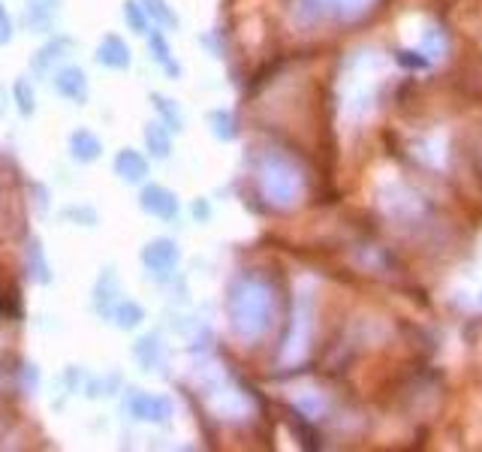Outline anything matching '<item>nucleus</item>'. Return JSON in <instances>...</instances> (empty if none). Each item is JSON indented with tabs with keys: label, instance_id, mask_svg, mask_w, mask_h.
<instances>
[{
	"label": "nucleus",
	"instance_id": "1",
	"mask_svg": "<svg viewBox=\"0 0 482 452\" xmlns=\"http://www.w3.org/2000/svg\"><path fill=\"white\" fill-rule=\"evenodd\" d=\"M274 302L272 293L262 281L257 278H241L230 293V323L235 335L241 338H260L265 329L272 326Z\"/></svg>",
	"mask_w": 482,
	"mask_h": 452
},
{
	"label": "nucleus",
	"instance_id": "2",
	"mask_svg": "<svg viewBox=\"0 0 482 452\" xmlns=\"http://www.w3.org/2000/svg\"><path fill=\"white\" fill-rule=\"evenodd\" d=\"M260 184H262V193L269 196V202L274 205H292L302 196V172L292 166L287 157H265L262 166H260Z\"/></svg>",
	"mask_w": 482,
	"mask_h": 452
},
{
	"label": "nucleus",
	"instance_id": "3",
	"mask_svg": "<svg viewBox=\"0 0 482 452\" xmlns=\"http://www.w3.org/2000/svg\"><path fill=\"white\" fill-rule=\"evenodd\" d=\"M124 410L139 422H154V426H166L172 419V401L166 396H151L142 389H127Z\"/></svg>",
	"mask_w": 482,
	"mask_h": 452
},
{
	"label": "nucleus",
	"instance_id": "4",
	"mask_svg": "<svg viewBox=\"0 0 482 452\" xmlns=\"http://www.w3.org/2000/svg\"><path fill=\"white\" fill-rule=\"evenodd\" d=\"M179 260H181L179 244L169 241V239H157L151 244H145V251H142V262L149 265L154 274H169V272H175Z\"/></svg>",
	"mask_w": 482,
	"mask_h": 452
},
{
	"label": "nucleus",
	"instance_id": "5",
	"mask_svg": "<svg viewBox=\"0 0 482 452\" xmlns=\"http://www.w3.org/2000/svg\"><path fill=\"white\" fill-rule=\"evenodd\" d=\"M142 209L151 214V218H160V221H175V214H179V196L172 190L160 188V184H151V188L142 190Z\"/></svg>",
	"mask_w": 482,
	"mask_h": 452
},
{
	"label": "nucleus",
	"instance_id": "6",
	"mask_svg": "<svg viewBox=\"0 0 482 452\" xmlns=\"http://www.w3.org/2000/svg\"><path fill=\"white\" fill-rule=\"evenodd\" d=\"M55 91L64 97V100L82 106L87 100V78L78 67H64V70L55 73Z\"/></svg>",
	"mask_w": 482,
	"mask_h": 452
},
{
	"label": "nucleus",
	"instance_id": "7",
	"mask_svg": "<svg viewBox=\"0 0 482 452\" xmlns=\"http://www.w3.org/2000/svg\"><path fill=\"white\" fill-rule=\"evenodd\" d=\"M130 46L124 43L121 36H103V43L97 46V64H103V67H109V70H127L130 67Z\"/></svg>",
	"mask_w": 482,
	"mask_h": 452
},
{
	"label": "nucleus",
	"instance_id": "8",
	"mask_svg": "<svg viewBox=\"0 0 482 452\" xmlns=\"http://www.w3.org/2000/svg\"><path fill=\"white\" fill-rule=\"evenodd\" d=\"M115 175L124 184H142L145 175H149V160H145V157L139 151H133V149L118 151V157H115Z\"/></svg>",
	"mask_w": 482,
	"mask_h": 452
},
{
	"label": "nucleus",
	"instance_id": "9",
	"mask_svg": "<svg viewBox=\"0 0 482 452\" xmlns=\"http://www.w3.org/2000/svg\"><path fill=\"white\" fill-rule=\"evenodd\" d=\"M70 151H73V157L78 163H94L97 157H100V151H103V142H100V136L97 133H91V130H76L73 136H70Z\"/></svg>",
	"mask_w": 482,
	"mask_h": 452
},
{
	"label": "nucleus",
	"instance_id": "10",
	"mask_svg": "<svg viewBox=\"0 0 482 452\" xmlns=\"http://www.w3.org/2000/svg\"><path fill=\"white\" fill-rule=\"evenodd\" d=\"M145 145H149L151 157H157V160H166L169 151H172L169 127L160 124V121H151L149 127H145Z\"/></svg>",
	"mask_w": 482,
	"mask_h": 452
},
{
	"label": "nucleus",
	"instance_id": "11",
	"mask_svg": "<svg viewBox=\"0 0 482 452\" xmlns=\"http://www.w3.org/2000/svg\"><path fill=\"white\" fill-rule=\"evenodd\" d=\"M112 320H115V326H118V329H136V326H139V323L145 320V311H142V304H139V302L121 299V302H115Z\"/></svg>",
	"mask_w": 482,
	"mask_h": 452
},
{
	"label": "nucleus",
	"instance_id": "12",
	"mask_svg": "<svg viewBox=\"0 0 482 452\" xmlns=\"http://www.w3.org/2000/svg\"><path fill=\"white\" fill-rule=\"evenodd\" d=\"M149 48H151V57L157 64L163 67L166 73H169L172 78L181 73V67L175 64V57H172V48H169V43H166V36L160 34V31H151V36H149Z\"/></svg>",
	"mask_w": 482,
	"mask_h": 452
},
{
	"label": "nucleus",
	"instance_id": "13",
	"mask_svg": "<svg viewBox=\"0 0 482 452\" xmlns=\"http://www.w3.org/2000/svg\"><path fill=\"white\" fill-rule=\"evenodd\" d=\"M67 46H70V39L57 36L55 43H48V46L39 48L36 57H34V73L46 76L48 70H52V64H55V61H61V57H64V48H67Z\"/></svg>",
	"mask_w": 482,
	"mask_h": 452
},
{
	"label": "nucleus",
	"instance_id": "14",
	"mask_svg": "<svg viewBox=\"0 0 482 452\" xmlns=\"http://www.w3.org/2000/svg\"><path fill=\"white\" fill-rule=\"evenodd\" d=\"M136 359L142 362L145 368H160V362H163V347H160V338L157 335H149V338H142L139 344H136Z\"/></svg>",
	"mask_w": 482,
	"mask_h": 452
},
{
	"label": "nucleus",
	"instance_id": "15",
	"mask_svg": "<svg viewBox=\"0 0 482 452\" xmlns=\"http://www.w3.org/2000/svg\"><path fill=\"white\" fill-rule=\"evenodd\" d=\"M25 257H27V274H31L34 281L46 283V281H48V262H46V257H43V248H39V241H36V239L27 241Z\"/></svg>",
	"mask_w": 482,
	"mask_h": 452
},
{
	"label": "nucleus",
	"instance_id": "16",
	"mask_svg": "<svg viewBox=\"0 0 482 452\" xmlns=\"http://www.w3.org/2000/svg\"><path fill=\"white\" fill-rule=\"evenodd\" d=\"M115 287H118L115 274H112V269H106L103 278H100V290H97V311L106 313V317H112V308H115Z\"/></svg>",
	"mask_w": 482,
	"mask_h": 452
},
{
	"label": "nucleus",
	"instance_id": "17",
	"mask_svg": "<svg viewBox=\"0 0 482 452\" xmlns=\"http://www.w3.org/2000/svg\"><path fill=\"white\" fill-rule=\"evenodd\" d=\"M308 326H311V311L299 308V313H296V335L290 338V359H296L302 350H308Z\"/></svg>",
	"mask_w": 482,
	"mask_h": 452
},
{
	"label": "nucleus",
	"instance_id": "18",
	"mask_svg": "<svg viewBox=\"0 0 482 452\" xmlns=\"http://www.w3.org/2000/svg\"><path fill=\"white\" fill-rule=\"evenodd\" d=\"M371 4H374V0H320V6H326V13L344 15V18L365 13Z\"/></svg>",
	"mask_w": 482,
	"mask_h": 452
},
{
	"label": "nucleus",
	"instance_id": "19",
	"mask_svg": "<svg viewBox=\"0 0 482 452\" xmlns=\"http://www.w3.org/2000/svg\"><path fill=\"white\" fill-rule=\"evenodd\" d=\"M142 4H145V13H149V18H154L160 27H179V15L172 13L166 0H142Z\"/></svg>",
	"mask_w": 482,
	"mask_h": 452
},
{
	"label": "nucleus",
	"instance_id": "20",
	"mask_svg": "<svg viewBox=\"0 0 482 452\" xmlns=\"http://www.w3.org/2000/svg\"><path fill=\"white\" fill-rule=\"evenodd\" d=\"M209 124H211V130H214V136H218V139H235V136H239L235 118H232L230 112H223V109L211 112V115H209Z\"/></svg>",
	"mask_w": 482,
	"mask_h": 452
},
{
	"label": "nucleus",
	"instance_id": "21",
	"mask_svg": "<svg viewBox=\"0 0 482 452\" xmlns=\"http://www.w3.org/2000/svg\"><path fill=\"white\" fill-rule=\"evenodd\" d=\"M124 22L130 25L133 34H149V13H145V6L136 4V0H127L124 4Z\"/></svg>",
	"mask_w": 482,
	"mask_h": 452
},
{
	"label": "nucleus",
	"instance_id": "22",
	"mask_svg": "<svg viewBox=\"0 0 482 452\" xmlns=\"http://www.w3.org/2000/svg\"><path fill=\"white\" fill-rule=\"evenodd\" d=\"M154 106H157V112H160V118H163V124L169 127V130H184V121H181V112L175 109V103L172 100H166V97H160V94H154Z\"/></svg>",
	"mask_w": 482,
	"mask_h": 452
},
{
	"label": "nucleus",
	"instance_id": "23",
	"mask_svg": "<svg viewBox=\"0 0 482 452\" xmlns=\"http://www.w3.org/2000/svg\"><path fill=\"white\" fill-rule=\"evenodd\" d=\"M55 13H57V0H46V4H36V6L27 9V25L43 31V27H48V22L55 18Z\"/></svg>",
	"mask_w": 482,
	"mask_h": 452
},
{
	"label": "nucleus",
	"instance_id": "24",
	"mask_svg": "<svg viewBox=\"0 0 482 452\" xmlns=\"http://www.w3.org/2000/svg\"><path fill=\"white\" fill-rule=\"evenodd\" d=\"M13 94H15V103H18V112L22 115H34V87L27 78H18V82L13 85Z\"/></svg>",
	"mask_w": 482,
	"mask_h": 452
},
{
	"label": "nucleus",
	"instance_id": "25",
	"mask_svg": "<svg viewBox=\"0 0 482 452\" xmlns=\"http://www.w3.org/2000/svg\"><path fill=\"white\" fill-rule=\"evenodd\" d=\"M431 57L426 55H419V52H398V64H405V67H419V70H426Z\"/></svg>",
	"mask_w": 482,
	"mask_h": 452
},
{
	"label": "nucleus",
	"instance_id": "26",
	"mask_svg": "<svg viewBox=\"0 0 482 452\" xmlns=\"http://www.w3.org/2000/svg\"><path fill=\"white\" fill-rule=\"evenodd\" d=\"M64 218H76V221H85V226H94L97 223V211L94 209H67Z\"/></svg>",
	"mask_w": 482,
	"mask_h": 452
},
{
	"label": "nucleus",
	"instance_id": "27",
	"mask_svg": "<svg viewBox=\"0 0 482 452\" xmlns=\"http://www.w3.org/2000/svg\"><path fill=\"white\" fill-rule=\"evenodd\" d=\"M9 39H13V22H9L6 9L0 6V46H6Z\"/></svg>",
	"mask_w": 482,
	"mask_h": 452
},
{
	"label": "nucleus",
	"instance_id": "28",
	"mask_svg": "<svg viewBox=\"0 0 482 452\" xmlns=\"http://www.w3.org/2000/svg\"><path fill=\"white\" fill-rule=\"evenodd\" d=\"M193 214H196V218H202V221H205L211 211H209V205H205V202H193Z\"/></svg>",
	"mask_w": 482,
	"mask_h": 452
},
{
	"label": "nucleus",
	"instance_id": "29",
	"mask_svg": "<svg viewBox=\"0 0 482 452\" xmlns=\"http://www.w3.org/2000/svg\"><path fill=\"white\" fill-rule=\"evenodd\" d=\"M0 112H4V91H0Z\"/></svg>",
	"mask_w": 482,
	"mask_h": 452
}]
</instances>
